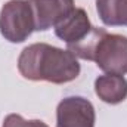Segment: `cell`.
<instances>
[{
	"instance_id": "cell-1",
	"label": "cell",
	"mask_w": 127,
	"mask_h": 127,
	"mask_svg": "<svg viewBox=\"0 0 127 127\" xmlns=\"http://www.w3.org/2000/svg\"><path fill=\"white\" fill-rule=\"evenodd\" d=\"M18 71L24 78L31 81L65 84L80 75L81 66L77 56L68 49L47 43H34L21 52Z\"/></svg>"
},
{
	"instance_id": "cell-2",
	"label": "cell",
	"mask_w": 127,
	"mask_h": 127,
	"mask_svg": "<svg viewBox=\"0 0 127 127\" xmlns=\"http://www.w3.org/2000/svg\"><path fill=\"white\" fill-rule=\"evenodd\" d=\"M90 61L105 74H127V37L103 30L92 49Z\"/></svg>"
},
{
	"instance_id": "cell-3",
	"label": "cell",
	"mask_w": 127,
	"mask_h": 127,
	"mask_svg": "<svg viewBox=\"0 0 127 127\" xmlns=\"http://www.w3.org/2000/svg\"><path fill=\"white\" fill-rule=\"evenodd\" d=\"M32 31H35V25L30 1H6L0 10V34L10 43H22Z\"/></svg>"
},
{
	"instance_id": "cell-4",
	"label": "cell",
	"mask_w": 127,
	"mask_h": 127,
	"mask_svg": "<svg viewBox=\"0 0 127 127\" xmlns=\"http://www.w3.org/2000/svg\"><path fill=\"white\" fill-rule=\"evenodd\" d=\"M93 103L83 96H66L56 106V127H95Z\"/></svg>"
},
{
	"instance_id": "cell-5",
	"label": "cell",
	"mask_w": 127,
	"mask_h": 127,
	"mask_svg": "<svg viewBox=\"0 0 127 127\" xmlns=\"http://www.w3.org/2000/svg\"><path fill=\"white\" fill-rule=\"evenodd\" d=\"M34 15L35 31H47L55 28L69 16L74 9V0H28Z\"/></svg>"
},
{
	"instance_id": "cell-6",
	"label": "cell",
	"mask_w": 127,
	"mask_h": 127,
	"mask_svg": "<svg viewBox=\"0 0 127 127\" xmlns=\"http://www.w3.org/2000/svg\"><path fill=\"white\" fill-rule=\"evenodd\" d=\"M92 28L93 25L89 19L87 12L81 7H75L69 16H66L55 27V34L58 38L66 43V46H71L81 41Z\"/></svg>"
},
{
	"instance_id": "cell-7",
	"label": "cell",
	"mask_w": 127,
	"mask_h": 127,
	"mask_svg": "<svg viewBox=\"0 0 127 127\" xmlns=\"http://www.w3.org/2000/svg\"><path fill=\"white\" fill-rule=\"evenodd\" d=\"M95 93L105 103H121L127 99V80L117 74L99 75L95 80Z\"/></svg>"
},
{
	"instance_id": "cell-8",
	"label": "cell",
	"mask_w": 127,
	"mask_h": 127,
	"mask_svg": "<svg viewBox=\"0 0 127 127\" xmlns=\"http://www.w3.org/2000/svg\"><path fill=\"white\" fill-rule=\"evenodd\" d=\"M100 21L108 27H127V0H96Z\"/></svg>"
},
{
	"instance_id": "cell-9",
	"label": "cell",
	"mask_w": 127,
	"mask_h": 127,
	"mask_svg": "<svg viewBox=\"0 0 127 127\" xmlns=\"http://www.w3.org/2000/svg\"><path fill=\"white\" fill-rule=\"evenodd\" d=\"M1 127H49L41 120H25L19 114H9Z\"/></svg>"
}]
</instances>
